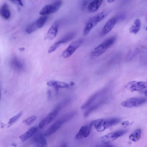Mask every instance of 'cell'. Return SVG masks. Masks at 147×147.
Returning <instances> with one entry per match:
<instances>
[{
  "label": "cell",
  "instance_id": "obj_21",
  "mask_svg": "<svg viewBox=\"0 0 147 147\" xmlns=\"http://www.w3.org/2000/svg\"><path fill=\"white\" fill-rule=\"evenodd\" d=\"M99 94V92H97L92 95L81 106V109H84L88 107L95 100Z\"/></svg>",
  "mask_w": 147,
  "mask_h": 147
},
{
  "label": "cell",
  "instance_id": "obj_6",
  "mask_svg": "<svg viewBox=\"0 0 147 147\" xmlns=\"http://www.w3.org/2000/svg\"><path fill=\"white\" fill-rule=\"evenodd\" d=\"M83 41V39H81L71 42L62 53V57L66 58L71 56L81 45Z\"/></svg>",
  "mask_w": 147,
  "mask_h": 147
},
{
  "label": "cell",
  "instance_id": "obj_30",
  "mask_svg": "<svg viewBox=\"0 0 147 147\" xmlns=\"http://www.w3.org/2000/svg\"><path fill=\"white\" fill-rule=\"evenodd\" d=\"M129 122L128 121H127L123 122L122 125L124 127H126L129 125Z\"/></svg>",
  "mask_w": 147,
  "mask_h": 147
},
{
  "label": "cell",
  "instance_id": "obj_18",
  "mask_svg": "<svg viewBox=\"0 0 147 147\" xmlns=\"http://www.w3.org/2000/svg\"><path fill=\"white\" fill-rule=\"evenodd\" d=\"M103 0H94L90 3L87 7L88 12L94 13L97 11L102 4Z\"/></svg>",
  "mask_w": 147,
  "mask_h": 147
},
{
  "label": "cell",
  "instance_id": "obj_3",
  "mask_svg": "<svg viewBox=\"0 0 147 147\" xmlns=\"http://www.w3.org/2000/svg\"><path fill=\"white\" fill-rule=\"evenodd\" d=\"M116 37L111 36L106 39L91 51L90 56L92 58L97 57L103 53L111 46L115 41Z\"/></svg>",
  "mask_w": 147,
  "mask_h": 147
},
{
  "label": "cell",
  "instance_id": "obj_31",
  "mask_svg": "<svg viewBox=\"0 0 147 147\" xmlns=\"http://www.w3.org/2000/svg\"><path fill=\"white\" fill-rule=\"evenodd\" d=\"M48 98L49 100H50L51 97V90L49 89L47 92Z\"/></svg>",
  "mask_w": 147,
  "mask_h": 147
},
{
  "label": "cell",
  "instance_id": "obj_26",
  "mask_svg": "<svg viewBox=\"0 0 147 147\" xmlns=\"http://www.w3.org/2000/svg\"><path fill=\"white\" fill-rule=\"evenodd\" d=\"M23 112L21 111L11 118L7 123V127H9L15 123L22 115Z\"/></svg>",
  "mask_w": 147,
  "mask_h": 147
},
{
  "label": "cell",
  "instance_id": "obj_37",
  "mask_svg": "<svg viewBox=\"0 0 147 147\" xmlns=\"http://www.w3.org/2000/svg\"><path fill=\"white\" fill-rule=\"evenodd\" d=\"M144 94L145 96L147 97V90H146L144 92Z\"/></svg>",
  "mask_w": 147,
  "mask_h": 147
},
{
  "label": "cell",
  "instance_id": "obj_8",
  "mask_svg": "<svg viewBox=\"0 0 147 147\" xmlns=\"http://www.w3.org/2000/svg\"><path fill=\"white\" fill-rule=\"evenodd\" d=\"M127 131L126 130H120L114 131L102 136L100 139L104 143H109L123 135L127 132Z\"/></svg>",
  "mask_w": 147,
  "mask_h": 147
},
{
  "label": "cell",
  "instance_id": "obj_7",
  "mask_svg": "<svg viewBox=\"0 0 147 147\" xmlns=\"http://www.w3.org/2000/svg\"><path fill=\"white\" fill-rule=\"evenodd\" d=\"M147 100L144 98H133L122 102L121 105L124 107L130 108L140 106L146 102Z\"/></svg>",
  "mask_w": 147,
  "mask_h": 147
},
{
  "label": "cell",
  "instance_id": "obj_1",
  "mask_svg": "<svg viewBox=\"0 0 147 147\" xmlns=\"http://www.w3.org/2000/svg\"><path fill=\"white\" fill-rule=\"evenodd\" d=\"M120 121V119L118 118H100L95 120L91 123L97 131L101 132L118 123Z\"/></svg>",
  "mask_w": 147,
  "mask_h": 147
},
{
  "label": "cell",
  "instance_id": "obj_34",
  "mask_svg": "<svg viewBox=\"0 0 147 147\" xmlns=\"http://www.w3.org/2000/svg\"><path fill=\"white\" fill-rule=\"evenodd\" d=\"M11 2L13 3H18L16 0H10Z\"/></svg>",
  "mask_w": 147,
  "mask_h": 147
},
{
  "label": "cell",
  "instance_id": "obj_2",
  "mask_svg": "<svg viewBox=\"0 0 147 147\" xmlns=\"http://www.w3.org/2000/svg\"><path fill=\"white\" fill-rule=\"evenodd\" d=\"M109 12L106 10L102 11L97 15L90 18L86 22L83 30V34L86 36L91 30L98 23L104 19L107 16Z\"/></svg>",
  "mask_w": 147,
  "mask_h": 147
},
{
  "label": "cell",
  "instance_id": "obj_10",
  "mask_svg": "<svg viewBox=\"0 0 147 147\" xmlns=\"http://www.w3.org/2000/svg\"><path fill=\"white\" fill-rule=\"evenodd\" d=\"M59 110L54 109L40 121L38 124L39 128L42 129L46 125L52 122L57 115Z\"/></svg>",
  "mask_w": 147,
  "mask_h": 147
},
{
  "label": "cell",
  "instance_id": "obj_17",
  "mask_svg": "<svg viewBox=\"0 0 147 147\" xmlns=\"http://www.w3.org/2000/svg\"><path fill=\"white\" fill-rule=\"evenodd\" d=\"M38 130L36 127H32L30 128L27 131L21 135L19 137L20 140L24 142L34 135Z\"/></svg>",
  "mask_w": 147,
  "mask_h": 147
},
{
  "label": "cell",
  "instance_id": "obj_16",
  "mask_svg": "<svg viewBox=\"0 0 147 147\" xmlns=\"http://www.w3.org/2000/svg\"><path fill=\"white\" fill-rule=\"evenodd\" d=\"M47 84L48 86L54 88L56 90L60 88H67L69 86V84L66 83L55 80L48 81Z\"/></svg>",
  "mask_w": 147,
  "mask_h": 147
},
{
  "label": "cell",
  "instance_id": "obj_33",
  "mask_svg": "<svg viewBox=\"0 0 147 147\" xmlns=\"http://www.w3.org/2000/svg\"><path fill=\"white\" fill-rule=\"evenodd\" d=\"M115 0H107V2L109 3H111L114 2Z\"/></svg>",
  "mask_w": 147,
  "mask_h": 147
},
{
  "label": "cell",
  "instance_id": "obj_23",
  "mask_svg": "<svg viewBox=\"0 0 147 147\" xmlns=\"http://www.w3.org/2000/svg\"><path fill=\"white\" fill-rule=\"evenodd\" d=\"M75 35V32H71L70 33L58 41L61 45L66 43L73 38Z\"/></svg>",
  "mask_w": 147,
  "mask_h": 147
},
{
  "label": "cell",
  "instance_id": "obj_28",
  "mask_svg": "<svg viewBox=\"0 0 147 147\" xmlns=\"http://www.w3.org/2000/svg\"><path fill=\"white\" fill-rule=\"evenodd\" d=\"M36 117L33 115L29 117L23 121V122L26 125H29L32 123L36 120Z\"/></svg>",
  "mask_w": 147,
  "mask_h": 147
},
{
  "label": "cell",
  "instance_id": "obj_20",
  "mask_svg": "<svg viewBox=\"0 0 147 147\" xmlns=\"http://www.w3.org/2000/svg\"><path fill=\"white\" fill-rule=\"evenodd\" d=\"M141 26V22L139 19H136L130 27L129 31L130 33L136 34L140 30Z\"/></svg>",
  "mask_w": 147,
  "mask_h": 147
},
{
  "label": "cell",
  "instance_id": "obj_39",
  "mask_svg": "<svg viewBox=\"0 0 147 147\" xmlns=\"http://www.w3.org/2000/svg\"><path fill=\"white\" fill-rule=\"evenodd\" d=\"M146 31H147V27H146Z\"/></svg>",
  "mask_w": 147,
  "mask_h": 147
},
{
  "label": "cell",
  "instance_id": "obj_9",
  "mask_svg": "<svg viewBox=\"0 0 147 147\" xmlns=\"http://www.w3.org/2000/svg\"><path fill=\"white\" fill-rule=\"evenodd\" d=\"M125 87L131 92L140 91L147 88V82L132 81L129 82Z\"/></svg>",
  "mask_w": 147,
  "mask_h": 147
},
{
  "label": "cell",
  "instance_id": "obj_24",
  "mask_svg": "<svg viewBox=\"0 0 147 147\" xmlns=\"http://www.w3.org/2000/svg\"><path fill=\"white\" fill-rule=\"evenodd\" d=\"M47 19V17L45 15H43L39 18L35 22L38 28H40L44 25Z\"/></svg>",
  "mask_w": 147,
  "mask_h": 147
},
{
  "label": "cell",
  "instance_id": "obj_38",
  "mask_svg": "<svg viewBox=\"0 0 147 147\" xmlns=\"http://www.w3.org/2000/svg\"><path fill=\"white\" fill-rule=\"evenodd\" d=\"M11 145L14 146H16L17 145L15 143H13L11 144Z\"/></svg>",
  "mask_w": 147,
  "mask_h": 147
},
{
  "label": "cell",
  "instance_id": "obj_32",
  "mask_svg": "<svg viewBox=\"0 0 147 147\" xmlns=\"http://www.w3.org/2000/svg\"><path fill=\"white\" fill-rule=\"evenodd\" d=\"M18 4L19 5L21 6H23V5L22 1V0H16Z\"/></svg>",
  "mask_w": 147,
  "mask_h": 147
},
{
  "label": "cell",
  "instance_id": "obj_4",
  "mask_svg": "<svg viewBox=\"0 0 147 147\" xmlns=\"http://www.w3.org/2000/svg\"><path fill=\"white\" fill-rule=\"evenodd\" d=\"M72 117V114L70 113L64 115L51 126L45 131L43 135L44 136H48L55 133L63 123L69 120Z\"/></svg>",
  "mask_w": 147,
  "mask_h": 147
},
{
  "label": "cell",
  "instance_id": "obj_15",
  "mask_svg": "<svg viewBox=\"0 0 147 147\" xmlns=\"http://www.w3.org/2000/svg\"><path fill=\"white\" fill-rule=\"evenodd\" d=\"M58 29V24L54 23L48 30L46 35L45 39L49 40H51L56 37Z\"/></svg>",
  "mask_w": 147,
  "mask_h": 147
},
{
  "label": "cell",
  "instance_id": "obj_13",
  "mask_svg": "<svg viewBox=\"0 0 147 147\" xmlns=\"http://www.w3.org/2000/svg\"><path fill=\"white\" fill-rule=\"evenodd\" d=\"M117 22L115 17H113L109 20L105 24L101 32L102 36H104L110 32L113 28Z\"/></svg>",
  "mask_w": 147,
  "mask_h": 147
},
{
  "label": "cell",
  "instance_id": "obj_27",
  "mask_svg": "<svg viewBox=\"0 0 147 147\" xmlns=\"http://www.w3.org/2000/svg\"><path fill=\"white\" fill-rule=\"evenodd\" d=\"M102 102H99L96 103V104L90 107L84 113V117H86L89 115L91 112L97 108L98 106H100Z\"/></svg>",
  "mask_w": 147,
  "mask_h": 147
},
{
  "label": "cell",
  "instance_id": "obj_29",
  "mask_svg": "<svg viewBox=\"0 0 147 147\" xmlns=\"http://www.w3.org/2000/svg\"><path fill=\"white\" fill-rule=\"evenodd\" d=\"M61 45L59 42L57 41L52 45L48 49V53H50L55 51Z\"/></svg>",
  "mask_w": 147,
  "mask_h": 147
},
{
  "label": "cell",
  "instance_id": "obj_22",
  "mask_svg": "<svg viewBox=\"0 0 147 147\" xmlns=\"http://www.w3.org/2000/svg\"><path fill=\"white\" fill-rule=\"evenodd\" d=\"M141 134V129H138L136 130L134 132L131 134L129 137V138L133 141H136L140 138Z\"/></svg>",
  "mask_w": 147,
  "mask_h": 147
},
{
  "label": "cell",
  "instance_id": "obj_35",
  "mask_svg": "<svg viewBox=\"0 0 147 147\" xmlns=\"http://www.w3.org/2000/svg\"><path fill=\"white\" fill-rule=\"evenodd\" d=\"M18 50L20 51H24L25 50V49L24 47L20 48Z\"/></svg>",
  "mask_w": 147,
  "mask_h": 147
},
{
  "label": "cell",
  "instance_id": "obj_5",
  "mask_svg": "<svg viewBox=\"0 0 147 147\" xmlns=\"http://www.w3.org/2000/svg\"><path fill=\"white\" fill-rule=\"evenodd\" d=\"M62 4L61 0H57L51 4L45 6L41 9L39 13L43 16L55 13L59 9Z\"/></svg>",
  "mask_w": 147,
  "mask_h": 147
},
{
  "label": "cell",
  "instance_id": "obj_25",
  "mask_svg": "<svg viewBox=\"0 0 147 147\" xmlns=\"http://www.w3.org/2000/svg\"><path fill=\"white\" fill-rule=\"evenodd\" d=\"M38 29L36 25L35 22H34L27 26L26 29V31L28 34H30L34 32Z\"/></svg>",
  "mask_w": 147,
  "mask_h": 147
},
{
  "label": "cell",
  "instance_id": "obj_14",
  "mask_svg": "<svg viewBox=\"0 0 147 147\" xmlns=\"http://www.w3.org/2000/svg\"><path fill=\"white\" fill-rule=\"evenodd\" d=\"M10 64L12 68L17 71H21L23 69L24 65L23 63L17 57H14L11 59Z\"/></svg>",
  "mask_w": 147,
  "mask_h": 147
},
{
  "label": "cell",
  "instance_id": "obj_11",
  "mask_svg": "<svg viewBox=\"0 0 147 147\" xmlns=\"http://www.w3.org/2000/svg\"><path fill=\"white\" fill-rule=\"evenodd\" d=\"M92 126L91 122L82 127L76 135L75 139L79 140L87 137L90 133Z\"/></svg>",
  "mask_w": 147,
  "mask_h": 147
},
{
  "label": "cell",
  "instance_id": "obj_12",
  "mask_svg": "<svg viewBox=\"0 0 147 147\" xmlns=\"http://www.w3.org/2000/svg\"><path fill=\"white\" fill-rule=\"evenodd\" d=\"M33 144L36 146L46 147L47 146V140L43 135L38 133L34 135L32 140Z\"/></svg>",
  "mask_w": 147,
  "mask_h": 147
},
{
  "label": "cell",
  "instance_id": "obj_36",
  "mask_svg": "<svg viewBox=\"0 0 147 147\" xmlns=\"http://www.w3.org/2000/svg\"><path fill=\"white\" fill-rule=\"evenodd\" d=\"M5 126V124L3 123H1V128H3Z\"/></svg>",
  "mask_w": 147,
  "mask_h": 147
},
{
  "label": "cell",
  "instance_id": "obj_19",
  "mask_svg": "<svg viewBox=\"0 0 147 147\" xmlns=\"http://www.w3.org/2000/svg\"><path fill=\"white\" fill-rule=\"evenodd\" d=\"M0 13L1 16L5 20L9 19L11 16V13L8 5L4 3L0 8Z\"/></svg>",
  "mask_w": 147,
  "mask_h": 147
}]
</instances>
